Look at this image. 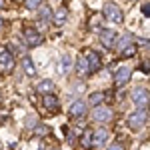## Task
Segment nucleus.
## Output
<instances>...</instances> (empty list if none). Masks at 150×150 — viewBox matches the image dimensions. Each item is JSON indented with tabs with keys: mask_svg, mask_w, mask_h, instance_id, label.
<instances>
[{
	"mask_svg": "<svg viewBox=\"0 0 150 150\" xmlns=\"http://www.w3.org/2000/svg\"><path fill=\"white\" fill-rule=\"evenodd\" d=\"M70 68H72V60H70L68 54H64L62 60H60V64H58V72H60V74H68Z\"/></svg>",
	"mask_w": 150,
	"mask_h": 150,
	"instance_id": "obj_14",
	"label": "nucleus"
},
{
	"mask_svg": "<svg viewBox=\"0 0 150 150\" xmlns=\"http://www.w3.org/2000/svg\"><path fill=\"white\" fill-rule=\"evenodd\" d=\"M86 110H88V108H86V102H84V100H74L68 112H70L72 118H84V116H86Z\"/></svg>",
	"mask_w": 150,
	"mask_h": 150,
	"instance_id": "obj_12",
	"label": "nucleus"
},
{
	"mask_svg": "<svg viewBox=\"0 0 150 150\" xmlns=\"http://www.w3.org/2000/svg\"><path fill=\"white\" fill-rule=\"evenodd\" d=\"M104 98H106V92H92L88 100H90V104H92V106H96V104H100V102H102Z\"/></svg>",
	"mask_w": 150,
	"mask_h": 150,
	"instance_id": "obj_19",
	"label": "nucleus"
},
{
	"mask_svg": "<svg viewBox=\"0 0 150 150\" xmlns=\"http://www.w3.org/2000/svg\"><path fill=\"white\" fill-rule=\"evenodd\" d=\"M38 92H42V94H46V92H52L54 90V82L52 80H42V82H38Z\"/></svg>",
	"mask_w": 150,
	"mask_h": 150,
	"instance_id": "obj_18",
	"label": "nucleus"
},
{
	"mask_svg": "<svg viewBox=\"0 0 150 150\" xmlns=\"http://www.w3.org/2000/svg\"><path fill=\"white\" fill-rule=\"evenodd\" d=\"M40 4H42V0H26V8L28 10H36Z\"/></svg>",
	"mask_w": 150,
	"mask_h": 150,
	"instance_id": "obj_22",
	"label": "nucleus"
},
{
	"mask_svg": "<svg viewBox=\"0 0 150 150\" xmlns=\"http://www.w3.org/2000/svg\"><path fill=\"white\" fill-rule=\"evenodd\" d=\"M40 20H42V22H50V20H52V10H50L48 6H42V8H40Z\"/></svg>",
	"mask_w": 150,
	"mask_h": 150,
	"instance_id": "obj_20",
	"label": "nucleus"
},
{
	"mask_svg": "<svg viewBox=\"0 0 150 150\" xmlns=\"http://www.w3.org/2000/svg\"><path fill=\"white\" fill-rule=\"evenodd\" d=\"M116 32L114 30H108V28H104V30H100V42H102L104 48H114L116 44Z\"/></svg>",
	"mask_w": 150,
	"mask_h": 150,
	"instance_id": "obj_11",
	"label": "nucleus"
},
{
	"mask_svg": "<svg viewBox=\"0 0 150 150\" xmlns=\"http://www.w3.org/2000/svg\"><path fill=\"white\" fill-rule=\"evenodd\" d=\"M102 12H104V16H106V20H110V22H114V24L124 22V14H122V10L116 6L114 2H106Z\"/></svg>",
	"mask_w": 150,
	"mask_h": 150,
	"instance_id": "obj_3",
	"label": "nucleus"
},
{
	"mask_svg": "<svg viewBox=\"0 0 150 150\" xmlns=\"http://www.w3.org/2000/svg\"><path fill=\"white\" fill-rule=\"evenodd\" d=\"M24 42H26V46L34 48L38 44H42V36H40V32L36 28H26L24 30Z\"/></svg>",
	"mask_w": 150,
	"mask_h": 150,
	"instance_id": "obj_9",
	"label": "nucleus"
},
{
	"mask_svg": "<svg viewBox=\"0 0 150 150\" xmlns=\"http://www.w3.org/2000/svg\"><path fill=\"white\" fill-rule=\"evenodd\" d=\"M2 6H4V0H0V8H2Z\"/></svg>",
	"mask_w": 150,
	"mask_h": 150,
	"instance_id": "obj_25",
	"label": "nucleus"
},
{
	"mask_svg": "<svg viewBox=\"0 0 150 150\" xmlns=\"http://www.w3.org/2000/svg\"><path fill=\"white\" fill-rule=\"evenodd\" d=\"M148 88H144V86H136L134 90H132V102L136 104V108H146L148 106Z\"/></svg>",
	"mask_w": 150,
	"mask_h": 150,
	"instance_id": "obj_5",
	"label": "nucleus"
},
{
	"mask_svg": "<svg viewBox=\"0 0 150 150\" xmlns=\"http://www.w3.org/2000/svg\"><path fill=\"white\" fill-rule=\"evenodd\" d=\"M34 132H36V136H46L48 132H50V128L40 124V126H34Z\"/></svg>",
	"mask_w": 150,
	"mask_h": 150,
	"instance_id": "obj_21",
	"label": "nucleus"
},
{
	"mask_svg": "<svg viewBox=\"0 0 150 150\" xmlns=\"http://www.w3.org/2000/svg\"><path fill=\"white\" fill-rule=\"evenodd\" d=\"M114 46L118 48L120 56L130 58V56H134V54H136V44L132 42V36H130V34H124L122 38H120V42H116Z\"/></svg>",
	"mask_w": 150,
	"mask_h": 150,
	"instance_id": "obj_1",
	"label": "nucleus"
},
{
	"mask_svg": "<svg viewBox=\"0 0 150 150\" xmlns=\"http://www.w3.org/2000/svg\"><path fill=\"white\" fill-rule=\"evenodd\" d=\"M106 142H108V130L100 128V130L90 132V144H92L94 148H102Z\"/></svg>",
	"mask_w": 150,
	"mask_h": 150,
	"instance_id": "obj_8",
	"label": "nucleus"
},
{
	"mask_svg": "<svg viewBox=\"0 0 150 150\" xmlns=\"http://www.w3.org/2000/svg\"><path fill=\"white\" fill-rule=\"evenodd\" d=\"M34 126H36V116L34 114L26 116V128H34Z\"/></svg>",
	"mask_w": 150,
	"mask_h": 150,
	"instance_id": "obj_23",
	"label": "nucleus"
},
{
	"mask_svg": "<svg viewBox=\"0 0 150 150\" xmlns=\"http://www.w3.org/2000/svg\"><path fill=\"white\" fill-rule=\"evenodd\" d=\"M0 28H2V20H0Z\"/></svg>",
	"mask_w": 150,
	"mask_h": 150,
	"instance_id": "obj_26",
	"label": "nucleus"
},
{
	"mask_svg": "<svg viewBox=\"0 0 150 150\" xmlns=\"http://www.w3.org/2000/svg\"><path fill=\"white\" fill-rule=\"evenodd\" d=\"M22 70H24V74H28V76H34L36 74L34 62H32L28 56H22Z\"/></svg>",
	"mask_w": 150,
	"mask_h": 150,
	"instance_id": "obj_15",
	"label": "nucleus"
},
{
	"mask_svg": "<svg viewBox=\"0 0 150 150\" xmlns=\"http://www.w3.org/2000/svg\"><path fill=\"white\" fill-rule=\"evenodd\" d=\"M142 12H144V16H148V14H150V6H148V4H142Z\"/></svg>",
	"mask_w": 150,
	"mask_h": 150,
	"instance_id": "obj_24",
	"label": "nucleus"
},
{
	"mask_svg": "<svg viewBox=\"0 0 150 150\" xmlns=\"http://www.w3.org/2000/svg\"><path fill=\"white\" fill-rule=\"evenodd\" d=\"M146 122H148V110L146 108H136L132 114L128 116V126L134 128V130L142 128Z\"/></svg>",
	"mask_w": 150,
	"mask_h": 150,
	"instance_id": "obj_2",
	"label": "nucleus"
},
{
	"mask_svg": "<svg viewBox=\"0 0 150 150\" xmlns=\"http://www.w3.org/2000/svg\"><path fill=\"white\" fill-rule=\"evenodd\" d=\"M66 18H68V10H66V8H58V10H56V14L52 16L54 24H58V26H62V24L66 22Z\"/></svg>",
	"mask_w": 150,
	"mask_h": 150,
	"instance_id": "obj_16",
	"label": "nucleus"
},
{
	"mask_svg": "<svg viewBox=\"0 0 150 150\" xmlns=\"http://www.w3.org/2000/svg\"><path fill=\"white\" fill-rule=\"evenodd\" d=\"M84 58H86V64H88V72H96V70L102 68V60H100V54L96 50H88Z\"/></svg>",
	"mask_w": 150,
	"mask_h": 150,
	"instance_id": "obj_7",
	"label": "nucleus"
},
{
	"mask_svg": "<svg viewBox=\"0 0 150 150\" xmlns=\"http://www.w3.org/2000/svg\"><path fill=\"white\" fill-rule=\"evenodd\" d=\"M130 74H132V68L130 66H120V68L116 70L114 74V84L120 88V86H124L128 80H130Z\"/></svg>",
	"mask_w": 150,
	"mask_h": 150,
	"instance_id": "obj_10",
	"label": "nucleus"
},
{
	"mask_svg": "<svg viewBox=\"0 0 150 150\" xmlns=\"http://www.w3.org/2000/svg\"><path fill=\"white\" fill-rule=\"evenodd\" d=\"M76 72L80 76H86L88 74V64H86V58L84 56H78V60H76Z\"/></svg>",
	"mask_w": 150,
	"mask_h": 150,
	"instance_id": "obj_17",
	"label": "nucleus"
},
{
	"mask_svg": "<svg viewBox=\"0 0 150 150\" xmlns=\"http://www.w3.org/2000/svg\"><path fill=\"white\" fill-rule=\"evenodd\" d=\"M14 68V56H12L10 50H0V72L2 74H8Z\"/></svg>",
	"mask_w": 150,
	"mask_h": 150,
	"instance_id": "obj_6",
	"label": "nucleus"
},
{
	"mask_svg": "<svg viewBox=\"0 0 150 150\" xmlns=\"http://www.w3.org/2000/svg\"><path fill=\"white\" fill-rule=\"evenodd\" d=\"M42 104H44V108L50 110V112H56L58 108H60V102H58V98L52 92H46L42 96Z\"/></svg>",
	"mask_w": 150,
	"mask_h": 150,
	"instance_id": "obj_13",
	"label": "nucleus"
},
{
	"mask_svg": "<svg viewBox=\"0 0 150 150\" xmlns=\"http://www.w3.org/2000/svg\"><path fill=\"white\" fill-rule=\"evenodd\" d=\"M112 116H114V112L108 108V106H100V104H96L92 110V118L96 120V122H100V124H106V122H110L112 120Z\"/></svg>",
	"mask_w": 150,
	"mask_h": 150,
	"instance_id": "obj_4",
	"label": "nucleus"
}]
</instances>
